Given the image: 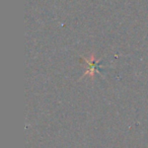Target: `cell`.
I'll return each mask as SVG.
<instances>
[{"label": "cell", "instance_id": "cell-1", "mask_svg": "<svg viewBox=\"0 0 148 148\" xmlns=\"http://www.w3.org/2000/svg\"><path fill=\"white\" fill-rule=\"evenodd\" d=\"M83 61L86 64V70H85L84 75H89V76L93 77L95 73V66H97L95 57L90 56V58H83Z\"/></svg>", "mask_w": 148, "mask_h": 148}]
</instances>
